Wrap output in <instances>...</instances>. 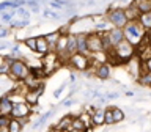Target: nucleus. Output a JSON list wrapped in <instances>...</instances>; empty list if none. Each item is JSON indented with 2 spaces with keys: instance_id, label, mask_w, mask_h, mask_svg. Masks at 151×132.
Returning a JSON list of instances; mask_svg holds the SVG:
<instances>
[{
  "instance_id": "obj_33",
  "label": "nucleus",
  "mask_w": 151,
  "mask_h": 132,
  "mask_svg": "<svg viewBox=\"0 0 151 132\" xmlns=\"http://www.w3.org/2000/svg\"><path fill=\"white\" fill-rule=\"evenodd\" d=\"M74 102H76V99H73V98H71V99H68V101H63V102H61V105H65V107H69V105H73Z\"/></svg>"
},
{
  "instance_id": "obj_15",
  "label": "nucleus",
  "mask_w": 151,
  "mask_h": 132,
  "mask_svg": "<svg viewBox=\"0 0 151 132\" xmlns=\"http://www.w3.org/2000/svg\"><path fill=\"white\" fill-rule=\"evenodd\" d=\"M132 6H134L139 14L142 13H151V2L150 0H135V2H131Z\"/></svg>"
},
{
  "instance_id": "obj_18",
  "label": "nucleus",
  "mask_w": 151,
  "mask_h": 132,
  "mask_svg": "<svg viewBox=\"0 0 151 132\" xmlns=\"http://www.w3.org/2000/svg\"><path fill=\"white\" fill-rule=\"evenodd\" d=\"M109 108H110V115H112L113 124H118V123L124 121L126 113L123 112V108H120V107H109Z\"/></svg>"
},
{
  "instance_id": "obj_24",
  "label": "nucleus",
  "mask_w": 151,
  "mask_h": 132,
  "mask_svg": "<svg viewBox=\"0 0 151 132\" xmlns=\"http://www.w3.org/2000/svg\"><path fill=\"white\" fill-rule=\"evenodd\" d=\"M24 44H25V47L28 50L35 52V49H36V36H27L25 39H24Z\"/></svg>"
},
{
  "instance_id": "obj_23",
  "label": "nucleus",
  "mask_w": 151,
  "mask_h": 132,
  "mask_svg": "<svg viewBox=\"0 0 151 132\" xmlns=\"http://www.w3.org/2000/svg\"><path fill=\"white\" fill-rule=\"evenodd\" d=\"M52 115H54V108H52V110H49V112H46V113H42V115L36 120L35 124H33V129H38V127H41V126L44 124V123H46L47 120H49V118H50Z\"/></svg>"
},
{
  "instance_id": "obj_28",
  "label": "nucleus",
  "mask_w": 151,
  "mask_h": 132,
  "mask_svg": "<svg viewBox=\"0 0 151 132\" xmlns=\"http://www.w3.org/2000/svg\"><path fill=\"white\" fill-rule=\"evenodd\" d=\"M8 72H9V65L5 63L2 68H0V75H8Z\"/></svg>"
},
{
  "instance_id": "obj_11",
  "label": "nucleus",
  "mask_w": 151,
  "mask_h": 132,
  "mask_svg": "<svg viewBox=\"0 0 151 132\" xmlns=\"http://www.w3.org/2000/svg\"><path fill=\"white\" fill-rule=\"evenodd\" d=\"M104 110L106 108L102 107H96L91 113V126L96 127V126H104Z\"/></svg>"
},
{
  "instance_id": "obj_3",
  "label": "nucleus",
  "mask_w": 151,
  "mask_h": 132,
  "mask_svg": "<svg viewBox=\"0 0 151 132\" xmlns=\"http://www.w3.org/2000/svg\"><path fill=\"white\" fill-rule=\"evenodd\" d=\"M106 19L109 24H112V28H123L127 24V19L124 16V8H118V6L107 9Z\"/></svg>"
},
{
  "instance_id": "obj_37",
  "label": "nucleus",
  "mask_w": 151,
  "mask_h": 132,
  "mask_svg": "<svg viewBox=\"0 0 151 132\" xmlns=\"http://www.w3.org/2000/svg\"><path fill=\"white\" fill-rule=\"evenodd\" d=\"M50 132H60V131H55V129H50Z\"/></svg>"
},
{
  "instance_id": "obj_7",
  "label": "nucleus",
  "mask_w": 151,
  "mask_h": 132,
  "mask_svg": "<svg viewBox=\"0 0 151 132\" xmlns=\"http://www.w3.org/2000/svg\"><path fill=\"white\" fill-rule=\"evenodd\" d=\"M42 93H44V85H41V87H38L35 90H25V93H24V102L28 104L33 108L38 104Z\"/></svg>"
},
{
  "instance_id": "obj_17",
  "label": "nucleus",
  "mask_w": 151,
  "mask_h": 132,
  "mask_svg": "<svg viewBox=\"0 0 151 132\" xmlns=\"http://www.w3.org/2000/svg\"><path fill=\"white\" fill-rule=\"evenodd\" d=\"M126 68H127V72H129L132 77L137 79V77L140 75V65H139V60L131 58V60L126 63Z\"/></svg>"
},
{
  "instance_id": "obj_32",
  "label": "nucleus",
  "mask_w": 151,
  "mask_h": 132,
  "mask_svg": "<svg viewBox=\"0 0 151 132\" xmlns=\"http://www.w3.org/2000/svg\"><path fill=\"white\" fill-rule=\"evenodd\" d=\"M13 44L8 41H0V49H8V47H11Z\"/></svg>"
},
{
  "instance_id": "obj_29",
  "label": "nucleus",
  "mask_w": 151,
  "mask_h": 132,
  "mask_svg": "<svg viewBox=\"0 0 151 132\" xmlns=\"http://www.w3.org/2000/svg\"><path fill=\"white\" fill-rule=\"evenodd\" d=\"M8 123H9V116H2L0 115V127L8 126Z\"/></svg>"
},
{
  "instance_id": "obj_27",
  "label": "nucleus",
  "mask_w": 151,
  "mask_h": 132,
  "mask_svg": "<svg viewBox=\"0 0 151 132\" xmlns=\"http://www.w3.org/2000/svg\"><path fill=\"white\" fill-rule=\"evenodd\" d=\"M42 14H44L46 17H52V19H60V14H58V13H55V11H52V9H44V11H42Z\"/></svg>"
},
{
  "instance_id": "obj_22",
  "label": "nucleus",
  "mask_w": 151,
  "mask_h": 132,
  "mask_svg": "<svg viewBox=\"0 0 151 132\" xmlns=\"http://www.w3.org/2000/svg\"><path fill=\"white\" fill-rule=\"evenodd\" d=\"M69 129H74V131H82V132H88V131H90L88 127L85 126V124H83V123L79 120L77 116H73V121H71V127H69Z\"/></svg>"
},
{
  "instance_id": "obj_5",
  "label": "nucleus",
  "mask_w": 151,
  "mask_h": 132,
  "mask_svg": "<svg viewBox=\"0 0 151 132\" xmlns=\"http://www.w3.org/2000/svg\"><path fill=\"white\" fill-rule=\"evenodd\" d=\"M33 113V108L25 102H14L11 104V110H9V118L14 120H22V118H30Z\"/></svg>"
},
{
  "instance_id": "obj_38",
  "label": "nucleus",
  "mask_w": 151,
  "mask_h": 132,
  "mask_svg": "<svg viewBox=\"0 0 151 132\" xmlns=\"http://www.w3.org/2000/svg\"><path fill=\"white\" fill-rule=\"evenodd\" d=\"M63 132H68V131H63Z\"/></svg>"
},
{
  "instance_id": "obj_36",
  "label": "nucleus",
  "mask_w": 151,
  "mask_h": 132,
  "mask_svg": "<svg viewBox=\"0 0 151 132\" xmlns=\"http://www.w3.org/2000/svg\"><path fill=\"white\" fill-rule=\"evenodd\" d=\"M68 132H82V131H74V129H69Z\"/></svg>"
},
{
  "instance_id": "obj_35",
  "label": "nucleus",
  "mask_w": 151,
  "mask_h": 132,
  "mask_svg": "<svg viewBox=\"0 0 151 132\" xmlns=\"http://www.w3.org/2000/svg\"><path fill=\"white\" fill-rule=\"evenodd\" d=\"M3 65H5V57H3V55H0V68H2Z\"/></svg>"
},
{
  "instance_id": "obj_20",
  "label": "nucleus",
  "mask_w": 151,
  "mask_h": 132,
  "mask_svg": "<svg viewBox=\"0 0 151 132\" xmlns=\"http://www.w3.org/2000/svg\"><path fill=\"white\" fill-rule=\"evenodd\" d=\"M42 38H44V41L47 42V46L50 47V50L54 49V46H55V42H57V39L60 38V33L58 32H52V33H47V35H42Z\"/></svg>"
},
{
  "instance_id": "obj_9",
  "label": "nucleus",
  "mask_w": 151,
  "mask_h": 132,
  "mask_svg": "<svg viewBox=\"0 0 151 132\" xmlns=\"http://www.w3.org/2000/svg\"><path fill=\"white\" fill-rule=\"evenodd\" d=\"M76 35V52L87 55V33H74Z\"/></svg>"
},
{
  "instance_id": "obj_1",
  "label": "nucleus",
  "mask_w": 151,
  "mask_h": 132,
  "mask_svg": "<svg viewBox=\"0 0 151 132\" xmlns=\"http://www.w3.org/2000/svg\"><path fill=\"white\" fill-rule=\"evenodd\" d=\"M121 30H123V38H124L127 42H131L134 47L140 46V42H142V39H143L145 33H148V32H145L143 28L139 25V22H137V21L135 22H127Z\"/></svg>"
},
{
  "instance_id": "obj_30",
  "label": "nucleus",
  "mask_w": 151,
  "mask_h": 132,
  "mask_svg": "<svg viewBox=\"0 0 151 132\" xmlns=\"http://www.w3.org/2000/svg\"><path fill=\"white\" fill-rule=\"evenodd\" d=\"M8 33H9V30H8L6 27H0V39L6 38V36H8Z\"/></svg>"
},
{
  "instance_id": "obj_6",
  "label": "nucleus",
  "mask_w": 151,
  "mask_h": 132,
  "mask_svg": "<svg viewBox=\"0 0 151 132\" xmlns=\"http://www.w3.org/2000/svg\"><path fill=\"white\" fill-rule=\"evenodd\" d=\"M104 52L102 42H101V36L99 33H87V54H101Z\"/></svg>"
},
{
  "instance_id": "obj_13",
  "label": "nucleus",
  "mask_w": 151,
  "mask_h": 132,
  "mask_svg": "<svg viewBox=\"0 0 151 132\" xmlns=\"http://www.w3.org/2000/svg\"><path fill=\"white\" fill-rule=\"evenodd\" d=\"M73 116H74V115H71V113H66L65 116H61V118H60V121L57 123V126L54 127V129H55V131H60V132L69 131L71 121H73Z\"/></svg>"
},
{
  "instance_id": "obj_34",
  "label": "nucleus",
  "mask_w": 151,
  "mask_h": 132,
  "mask_svg": "<svg viewBox=\"0 0 151 132\" xmlns=\"http://www.w3.org/2000/svg\"><path fill=\"white\" fill-rule=\"evenodd\" d=\"M65 87H66V85H61V87H60V88H58V90H57V91L54 93V96H55V98H58V96H60V93L65 90Z\"/></svg>"
},
{
  "instance_id": "obj_19",
  "label": "nucleus",
  "mask_w": 151,
  "mask_h": 132,
  "mask_svg": "<svg viewBox=\"0 0 151 132\" xmlns=\"http://www.w3.org/2000/svg\"><path fill=\"white\" fill-rule=\"evenodd\" d=\"M11 110V102L6 96H0V115L2 116H9Z\"/></svg>"
},
{
  "instance_id": "obj_14",
  "label": "nucleus",
  "mask_w": 151,
  "mask_h": 132,
  "mask_svg": "<svg viewBox=\"0 0 151 132\" xmlns=\"http://www.w3.org/2000/svg\"><path fill=\"white\" fill-rule=\"evenodd\" d=\"M35 52L40 54V57H44V55L49 54V52H52L50 47L47 46V42L44 41L42 36H36V49H35Z\"/></svg>"
},
{
  "instance_id": "obj_10",
  "label": "nucleus",
  "mask_w": 151,
  "mask_h": 132,
  "mask_svg": "<svg viewBox=\"0 0 151 132\" xmlns=\"http://www.w3.org/2000/svg\"><path fill=\"white\" fill-rule=\"evenodd\" d=\"M93 74L96 75L98 79H101V80L110 79V66H109L107 63H98L96 69L93 71Z\"/></svg>"
},
{
  "instance_id": "obj_21",
  "label": "nucleus",
  "mask_w": 151,
  "mask_h": 132,
  "mask_svg": "<svg viewBox=\"0 0 151 132\" xmlns=\"http://www.w3.org/2000/svg\"><path fill=\"white\" fill-rule=\"evenodd\" d=\"M137 83H139L140 87H145V88L151 87V72H143V74H140L139 77H137Z\"/></svg>"
},
{
  "instance_id": "obj_2",
  "label": "nucleus",
  "mask_w": 151,
  "mask_h": 132,
  "mask_svg": "<svg viewBox=\"0 0 151 132\" xmlns=\"http://www.w3.org/2000/svg\"><path fill=\"white\" fill-rule=\"evenodd\" d=\"M28 72H30V66H28L24 60H14L11 65H9V72L8 77L13 79L14 82H24L28 77Z\"/></svg>"
},
{
  "instance_id": "obj_4",
  "label": "nucleus",
  "mask_w": 151,
  "mask_h": 132,
  "mask_svg": "<svg viewBox=\"0 0 151 132\" xmlns=\"http://www.w3.org/2000/svg\"><path fill=\"white\" fill-rule=\"evenodd\" d=\"M68 65L76 71L85 72V71H88L90 66H91V58L85 54H77V52H76V54L68 57Z\"/></svg>"
},
{
  "instance_id": "obj_25",
  "label": "nucleus",
  "mask_w": 151,
  "mask_h": 132,
  "mask_svg": "<svg viewBox=\"0 0 151 132\" xmlns=\"http://www.w3.org/2000/svg\"><path fill=\"white\" fill-rule=\"evenodd\" d=\"M104 124H106V126H113V120H112L110 108H109V107L104 110Z\"/></svg>"
},
{
  "instance_id": "obj_8",
  "label": "nucleus",
  "mask_w": 151,
  "mask_h": 132,
  "mask_svg": "<svg viewBox=\"0 0 151 132\" xmlns=\"http://www.w3.org/2000/svg\"><path fill=\"white\" fill-rule=\"evenodd\" d=\"M107 39L110 42V47L113 49V47L118 46L123 39H124V38H123V30L121 28H110V30H107Z\"/></svg>"
},
{
  "instance_id": "obj_12",
  "label": "nucleus",
  "mask_w": 151,
  "mask_h": 132,
  "mask_svg": "<svg viewBox=\"0 0 151 132\" xmlns=\"http://www.w3.org/2000/svg\"><path fill=\"white\" fill-rule=\"evenodd\" d=\"M28 121V118H22V120H14V118H9L8 123V132H22L25 123Z\"/></svg>"
},
{
  "instance_id": "obj_16",
  "label": "nucleus",
  "mask_w": 151,
  "mask_h": 132,
  "mask_svg": "<svg viewBox=\"0 0 151 132\" xmlns=\"http://www.w3.org/2000/svg\"><path fill=\"white\" fill-rule=\"evenodd\" d=\"M137 22H139V25L143 28L145 32H150L151 30V13H142V14H139Z\"/></svg>"
},
{
  "instance_id": "obj_26",
  "label": "nucleus",
  "mask_w": 151,
  "mask_h": 132,
  "mask_svg": "<svg viewBox=\"0 0 151 132\" xmlns=\"http://www.w3.org/2000/svg\"><path fill=\"white\" fill-rule=\"evenodd\" d=\"M25 5L32 8L33 13H40V8H41V3L40 2H25Z\"/></svg>"
},
{
  "instance_id": "obj_31",
  "label": "nucleus",
  "mask_w": 151,
  "mask_h": 132,
  "mask_svg": "<svg viewBox=\"0 0 151 132\" xmlns=\"http://www.w3.org/2000/svg\"><path fill=\"white\" fill-rule=\"evenodd\" d=\"M104 98L106 99H116V98H120V93H107V94H104Z\"/></svg>"
}]
</instances>
